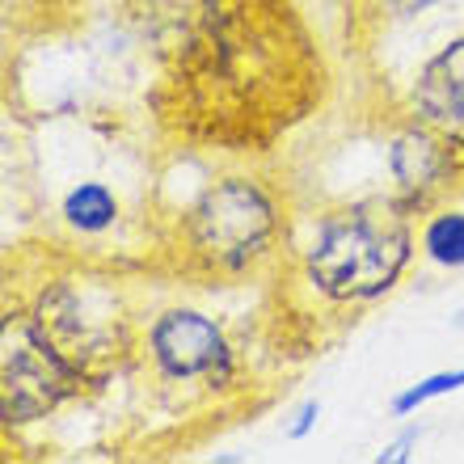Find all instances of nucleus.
Here are the masks:
<instances>
[{
  "label": "nucleus",
  "mask_w": 464,
  "mask_h": 464,
  "mask_svg": "<svg viewBox=\"0 0 464 464\" xmlns=\"http://www.w3.org/2000/svg\"><path fill=\"white\" fill-rule=\"evenodd\" d=\"M452 0H346V43L363 51L372 38L389 34L405 22H418Z\"/></svg>",
  "instance_id": "obj_10"
},
{
  "label": "nucleus",
  "mask_w": 464,
  "mask_h": 464,
  "mask_svg": "<svg viewBox=\"0 0 464 464\" xmlns=\"http://www.w3.org/2000/svg\"><path fill=\"white\" fill-rule=\"evenodd\" d=\"M122 195L102 178H81L60 195L55 220L63 228V245L76 249H98L106 237L122 224Z\"/></svg>",
  "instance_id": "obj_9"
},
{
  "label": "nucleus",
  "mask_w": 464,
  "mask_h": 464,
  "mask_svg": "<svg viewBox=\"0 0 464 464\" xmlns=\"http://www.w3.org/2000/svg\"><path fill=\"white\" fill-rule=\"evenodd\" d=\"M418 220L401 198L359 195L334 198L295 220L283 266L270 279L279 304L270 308V351L292 346L295 359L317 354L376 304L401 292L422 257Z\"/></svg>",
  "instance_id": "obj_2"
},
{
  "label": "nucleus",
  "mask_w": 464,
  "mask_h": 464,
  "mask_svg": "<svg viewBox=\"0 0 464 464\" xmlns=\"http://www.w3.org/2000/svg\"><path fill=\"white\" fill-rule=\"evenodd\" d=\"M5 300L22 304L55 354L98 392L140 363L148 317L127 262L63 241L17 249L9 257Z\"/></svg>",
  "instance_id": "obj_4"
},
{
  "label": "nucleus",
  "mask_w": 464,
  "mask_h": 464,
  "mask_svg": "<svg viewBox=\"0 0 464 464\" xmlns=\"http://www.w3.org/2000/svg\"><path fill=\"white\" fill-rule=\"evenodd\" d=\"M321 422V401L317 397H308L304 405H295V414L283 422V440H292V443H304L313 430H317Z\"/></svg>",
  "instance_id": "obj_13"
},
{
  "label": "nucleus",
  "mask_w": 464,
  "mask_h": 464,
  "mask_svg": "<svg viewBox=\"0 0 464 464\" xmlns=\"http://www.w3.org/2000/svg\"><path fill=\"white\" fill-rule=\"evenodd\" d=\"M98 389L76 367L55 354V346L34 330L22 304L5 300L0 317V418L5 430H22L47 422L63 405L89 401Z\"/></svg>",
  "instance_id": "obj_6"
},
{
  "label": "nucleus",
  "mask_w": 464,
  "mask_h": 464,
  "mask_svg": "<svg viewBox=\"0 0 464 464\" xmlns=\"http://www.w3.org/2000/svg\"><path fill=\"white\" fill-rule=\"evenodd\" d=\"M135 367H144L157 389L198 392L220 405L241 397L249 376V363L228 338L224 321L190 304H165L148 317Z\"/></svg>",
  "instance_id": "obj_5"
},
{
  "label": "nucleus",
  "mask_w": 464,
  "mask_h": 464,
  "mask_svg": "<svg viewBox=\"0 0 464 464\" xmlns=\"http://www.w3.org/2000/svg\"><path fill=\"white\" fill-rule=\"evenodd\" d=\"M334 85L317 30L295 0H216L148 106L173 157L266 160L325 106Z\"/></svg>",
  "instance_id": "obj_1"
},
{
  "label": "nucleus",
  "mask_w": 464,
  "mask_h": 464,
  "mask_svg": "<svg viewBox=\"0 0 464 464\" xmlns=\"http://www.w3.org/2000/svg\"><path fill=\"white\" fill-rule=\"evenodd\" d=\"M464 389V367H443V372H430V376L405 384L397 397H392V418H414L422 405L440 401V397H452V392Z\"/></svg>",
  "instance_id": "obj_12"
},
{
  "label": "nucleus",
  "mask_w": 464,
  "mask_h": 464,
  "mask_svg": "<svg viewBox=\"0 0 464 464\" xmlns=\"http://www.w3.org/2000/svg\"><path fill=\"white\" fill-rule=\"evenodd\" d=\"M5 5H9V0H5Z\"/></svg>",
  "instance_id": "obj_15"
},
{
  "label": "nucleus",
  "mask_w": 464,
  "mask_h": 464,
  "mask_svg": "<svg viewBox=\"0 0 464 464\" xmlns=\"http://www.w3.org/2000/svg\"><path fill=\"white\" fill-rule=\"evenodd\" d=\"M300 203L262 160L224 165L173 211L152 216L144 266L186 287L270 283L287 257Z\"/></svg>",
  "instance_id": "obj_3"
},
{
  "label": "nucleus",
  "mask_w": 464,
  "mask_h": 464,
  "mask_svg": "<svg viewBox=\"0 0 464 464\" xmlns=\"http://www.w3.org/2000/svg\"><path fill=\"white\" fill-rule=\"evenodd\" d=\"M418 249H422V262H430L443 275L464 270V208L443 203L427 211L418 220Z\"/></svg>",
  "instance_id": "obj_11"
},
{
  "label": "nucleus",
  "mask_w": 464,
  "mask_h": 464,
  "mask_svg": "<svg viewBox=\"0 0 464 464\" xmlns=\"http://www.w3.org/2000/svg\"><path fill=\"white\" fill-rule=\"evenodd\" d=\"M418 440H422V427H405L397 440L384 443V448L376 452V464H405V460H414Z\"/></svg>",
  "instance_id": "obj_14"
},
{
  "label": "nucleus",
  "mask_w": 464,
  "mask_h": 464,
  "mask_svg": "<svg viewBox=\"0 0 464 464\" xmlns=\"http://www.w3.org/2000/svg\"><path fill=\"white\" fill-rule=\"evenodd\" d=\"M389 106L427 122L464 165V30L443 38L440 47H430L418 60V68Z\"/></svg>",
  "instance_id": "obj_8"
},
{
  "label": "nucleus",
  "mask_w": 464,
  "mask_h": 464,
  "mask_svg": "<svg viewBox=\"0 0 464 464\" xmlns=\"http://www.w3.org/2000/svg\"><path fill=\"white\" fill-rule=\"evenodd\" d=\"M389 119L380 122L384 131V169H389L392 195L401 198L414 216L452 203L464 195V165L427 122L410 119L397 106H384Z\"/></svg>",
  "instance_id": "obj_7"
}]
</instances>
